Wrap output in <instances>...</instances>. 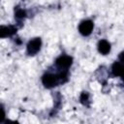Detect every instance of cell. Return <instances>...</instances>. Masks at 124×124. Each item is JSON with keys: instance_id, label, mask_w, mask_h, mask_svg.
I'll return each mask as SVG.
<instances>
[{"instance_id": "cell-10", "label": "cell", "mask_w": 124, "mask_h": 124, "mask_svg": "<svg viewBox=\"0 0 124 124\" xmlns=\"http://www.w3.org/2000/svg\"><path fill=\"white\" fill-rule=\"evenodd\" d=\"M118 58H119V61H120V62L124 63V51H122V52H121V53L119 54Z\"/></svg>"}, {"instance_id": "cell-8", "label": "cell", "mask_w": 124, "mask_h": 124, "mask_svg": "<svg viewBox=\"0 0 124 124\" xmlns=\"http://www.w3.org/2000/svg\"><path fill=\"white\" fill-rule=\"evenodd\" d=\"M27 16V12L22 9V8H16L15 9V18L18 21L21 22Z\"/></svg>"}, {"instance_id": "cell-2", "label": "cell", "mask_w": 124, "mask_h": 124, "mask_svg": "<svg viewBox=\"0 0 124 124\" xmlns=\"http://www.w3.org/2000/svg\"><path fill=\"white\" fill-rule=\"evenodd\" d=\"M54 64H55V67L59 71H68V69L73 64V58L70 55L63 54L56 58Z\"/></svg>"}, {"instance_id": "cell-6", "label": "cell", "mask_w": 124, "mask_h": 124, "mask_svg": "<svg viewBox=\"0 0 124 124\" xmlns=\"http://www.w3.org/2000/svg\"><path fill=\"white\" fill-rule=\"evenodd\" d=\"M16 33V27L14 25H8V26H1L0 29V37L1 38H6V37H11L14 34Z\"/></svg>"}, {"instance_id": "cell-4", "label": "cell", "mask_w": 124, "mask_h": 124, "mask_svg": "<svg viewBox=\"0 0 124 124\" xmlns=\"http://www.w3.org/2000/svg\"><path fill=\"white\" fill-rule=\"evenodd\" d=\"M93 28H94L93 21L90 20V19H85V20H82L79 23V25H78V32L82 36L86 37V36H89L92 33Z\"/></svg>"}, {"instance_id": "cell-7", "label": "cell", "mask_w": 124, "mask_h": 124, "mask_svg": "<svg viewBox=\"0 0 124 124\" xmlns=\"http://www.w3.org/2000/svg\"><path fill=\"white\" fill-rule=\"evenodd\" d=\"M110 47V44L107 40H101L98 43V51L103 55H107L108 53H109Z\"/></svg>"}, {"instance_id": "cell-11", "label": "cell", "mask_w": 124, "mask_h": 124, "mask_svg": "<svg viewBox=\"0 0 124 124\" xmlns=\"http://www.w3.org/2000/svg\"><path fill=\"white\" fill-rule=\"evenodd\" d=\"M4 124H18L16 121H12V120H7Z\"/></svg>"}, {"instance_id": "cell-3", "label": "cell", "mask_w": 124, "mask_h": 124, "mask_svg": "<svg viewBox=\"0 0 124 124\" xmlns=\"http://www.w3.org/2000/svg\"><path fill=\"white\" fill-rule=\"evenodd\" d=\"M41 46H42L41 38H39V37L33 38L28 42V44L26 46V52L28 55H35L41 50Z\"/></svg>"}, {"instance_id": "cell-1", "label": "cell", "mask_w": 124, "mask_h": 124, "mask_svg": "<svg viewBox=\"0 0 124 124\" xmlns=\"http://www.w3.org/2000/svg\"><path fill=\"white\" fill-rule=\"evenodd\" d=\"M68 79V71H59L58 73L47 72L42 77V83L46 88H53Z\"/></svg>"}, {"instance_id": "cell-9", "label": "cell", "mask_w": 124, "mask_h": 124, "mask_svg": "<svg viewBox=\"0 0 124 124\" xmlns=\"http://www.w3.org/2000/svg\"><path fill=\"white\" fill-rule=\"evenodd\" d=\"M79 101L83 106L89 107L90 106V95H89V93L86 92V91L82 92L79 96Z\"/></svg>"}, {"instance_id": "cell-5", "label": "cell", "mask_w": 124, "mask_h": 124, "mask_svg": "<svg viewBox=\"0 0 124 124\" xmlns=\"http://www.w3.org/2000/svg\"><path fill=\"white\" fill-rule=\"evenodd\" d=\"M111 73L114 77H121L124 80V63L120 61H115L111 65Z\"/></svg>"}]
</instances>
